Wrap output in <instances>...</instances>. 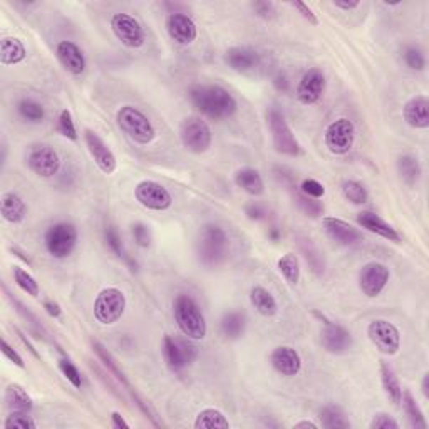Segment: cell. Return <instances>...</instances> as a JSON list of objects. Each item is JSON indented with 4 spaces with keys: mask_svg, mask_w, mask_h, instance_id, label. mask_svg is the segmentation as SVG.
<instances>
[{
    "mask_svg": "<svg viewBox=\"0 0 429 429\" xmlns=\"http://www.w3.org/2000/svg\"><path fill=\"white\" fill-rule=\"evenodd\" d=\"M46 248L49 252V255H53L54 259H67L72 252L76 250L77 245V230L72 223L61 222L54 223L53 226H49L46 231Z\"/></svg>",
    "mask_w": 429,
    "mask_h": 429,
    "instance_id": "ba28073f",
    "label": "cell"
},
{
    "mask_svg": "<svg viewBox=\"0 0 429 429\" xmlns=\"http://www.w3.org/2000/svg\"><path fill=\"white\" fill-rule=\"evenodd\" d=\"M325 86H327V81H325L324 72L317 69V67H312L300 79L297 89H295V96L304 106L315 104L324 96Z\"/></svg>",
    "mask_w": 429,
    "mask_h": 429,
    "instance_id": "9a60e30c",
    "label": "cell"
},
{
    "mask_svg": "<svg viewBox=\"0 0 429 429\" xmlns=\"http://www.w3.org/2000/svg\"><path fill=\"white\" fill-rule=\"evenodd\" d=\"M367 337L384 355H396L401 349V332L393 322L376 319L367 325Z\"/></svg>",
    "mask_w": 429,
    "mask_h": 429,
    "instance_id": "8fae6325",
    "label": "cell"
},
{
    "mask_svg": "<svg viewBox=\"0 0 429 429\" xmlns=\"http://www.w3.org/2000/svg\"><path fill=\"white\" fill-rule=\"evenodd\" d=\"M225 62L235 72L253 71L260 64V54L253 47L237 46L230 47L225 53Z\"/></svg>",
    "mask_w": 429,
    "mask_h": 429,
    "instance_id": "7402d4cb",
    "label": "cell"
},
{
    "mask_svg": "<svg viewBox=\"0 0 429 429\" xmlns=\"http://www.w3.org/2000/svg\"><path fill=\"white\" fill-rule=\"evenodd\" d=\"M191 104L214 121L229 119L237 113V100L218 84H198L190 89Z\"/></svg>",
    "mask_w": 429,
    "mask_h": 429,
    "instance_id": "6da1fadb",
    "label": "cell"
},
{
    "mask_svg": "<svg viewBox=\"0 0 429 429\" xmlns=\"http://www.w3.org/2000/svg\"><path fill=\"white\" fill-rule=\"evenodd\" d=\"M391 278V270L381 261H369L359 272V289L369 299H376L383 294Z\"/></svg>",
    "mask_w": 429,
    "mask_h": 429,
    "instance_id": "5bb4252c",
    "label": "cell"
},
{
    "mask_svg": "<svg viewBox=\"0 0 429 429\" xmlns=\"http://www.w3.org/2000/svg\"><path fill=\"white\" fill-rule=\"evenodd\" d=\"M401 402H402V406H404L406 414H407V418H409L411 426L416 428V429H426L428 423H426V419H424L421 407H419L418 402H416L413 394H411L409 391H402Z\"/></svg>",
    "mask_w": 429,
    "mask_h": 429,
    "instance_id": "8d00e7d4",
    "label": "cell"
},
{
    "mask_svg": "<svg viewBox=\"0 0 429 429\" xmlns=\"http://www.w3.org/2000/svg\"><path fill=\"white\" fill-rule=\"evenodd\" d=\"M4 399H6V406L11 413L29 414L34 407L31 396L20 384H8Z\"/></svg>",
    "mask_w": 429,
    "mask_h": 429,
    "instance_id": "4316f807",
    "label": "cell"
},
{
    "mask_svg": "<svg viewBox=\"0 0 429 429\" xmlns=\"http://www.w3.org/2000/svg\"><path fill=\"white\" fill-rule=\"evenodd\" d=\"M25 165L34 175L41 178H53L61 170V158L53 146L49 144H37L31 148Z\"/></svg>",
    "mask_w": 429,
    "mask_h": 429,
    "instance_id": "7c38bea8",
    "label": "cell"
},
{
    "mask_svg": "<svg viewBox=\"0 0 429 429\" xmlns=\"http://www.w3.org/2000/svg\"><path fill=\"white\" fill-rule=\"evenodd\" d=\"M270 364L275 369L278 374L294 377L297 376L302 369V359L295 349L289 346H278L270 354Z\"/></svg>",
    "mask_w": 429,
    "mask_h": 429,
    "instance_id": "44dd1931",
    "label": "cell"
},
{
    "mask_svg": "<svg viewBox=\"0 0 429 429\" xmlns=\"http://www.w3.org/2000/svg\"><path fill=\"white\" fill-rule=\"evenodd\" d=\"M397 173L407 186H414V184L421 179V173H423L418 158L411 156V154H402V156H399Z\"/></svg>",
    "mask_w": 429,
    "mask_h": 429,
    "instance_id": "d6a6232c",
    "label": "cell"
},
{
    "mask_svg": "<svg viewBox=\"0 0 429 429\" xmlns=\"http://www.w3.org/2000/svg\"><path fill=\"white\" fill-rule=\"evenodd\" d=\"M131 233L138 247L148 248L151 245V231H149L148 226L143 225V223H135L131 229Z\"/></svg>",
    "mask_w": 429,
    "mask_h": 429,
    "instance_id": "681fc988",
    "label": "cell"
},
{
    "mask_svg": "<svg viewBox=\"0 0 429 429\" xmlns=\"http://www.w3.org/2000/svg\"><path fill=\"white\" fill-rule=\"evenodd\" d=\"M128 307L126 295L116 287H107L97 294L94 300V319L101 325H113L121 320Z\"/></svg>",
    "mask_w": 429,
    "mask_h": 429,
    "instance_id": "8992f818",
    "label": "cell"
},
{
    "mask_svg": "<svg viewBox=\"0 0 429 429\" xmlns=\"http://www.w3.org/2000/svg\"><path fill=\"white\" fill-rule=\"evenodd\" d=\"M104 238H106L107 247L111 248V252H113L114 255L118 257V259H123L124 261H128V264H130L132 267V260L130 259V255L126 253V248H124V245H123V240H121V237H119L118 230H116L113 225H109L106 229Z\"/></svg>",
    "mask_w": 429,
    "mask_h": 429,
    "instance_id": "b9f144b4",
    "label": "cell"
},
{
    "mask_svg": "<svg viewBox=\"0 0 429 429\" xmlns=\"http://www.w3.org/2000/svg\"><path fill=\"white\" fill-rule=\"evenodd\" d=\"M84 141L97 168L106 175L114 173L116 168H118V160H116L114 153L111 151L109 146L104 143V139L93 130H84Z\"/></svg>",
    "mask_w": 429,
    "mask_h": 429,
    "instance_id": "2e32d148",
    "label": "cell"
},
{
    "mask_svg": "<svg viewBox=\"0 0 429 429\" xmlns=\"http://www.w3.org/2000/svg\"><path fill=\"white\" fill-rule=\"evenodd\" d=\"M173 315L184 337L191 341H201L207 337L208 327L203 312L195 299L186 294H179L173 302Z\"/></svg>",
    "mask_w": 429,
    "mask_h": 429,
    "instance_id": "3957f363",
    "label": "cell"
},
{
    "mask_svg": "<svg viewBox=\"0 0 429 429\" xmlns=\"http://www.w3.org/2000/svg\"><path fill=\"white\" fill-rule=\"evenodd\" d=\"M268 238L272 240V242H278V238H280V231L275 226H272V229L268 230Z\"/></svg>",
    "mask_w": 429,
    "mask_h": 429,
    "instance_id": "e7e4bbea",
    "label": "cell"
},
{
    "mask_svg": "<svg viewBox=\"0 0 429 429\" xmlns=\"http://www.w3.org/2000/svg\"><path fill=\"white\" fill-rule=\"evenodd\" d=\"M247 317L240 311H230L222 317L220 334L229 341H237L245 334Z\"/></svg>",
    "mask_w": 429,
    "mask_h": 429,
    "instance_id": "83f0119b",
    "label": "cell"
},
{
    "mask_svg": "<svg viewBox=\"0 0 429 429\" xmlns=\"http://www.w3.org/2000/svg\"><path fill=\"white\" fill-rule=\"evenodd\" d=\"M193 426L196 429H229L230 423L222 411L214 409V407H207V409L200 411Z\"/></svg>",
    "mask_w": 429,
    "mask_h": 429,
    "instance_id": "e575fe53",
    "label": "cell"
},
{
    "mask_svg": "<svg viewBox=\"0 0 429 429\" xmlns=\"http://www.w3.org/2000/svg\"><path fill=\"white\" fill-rule=\"evenodd\" d=\"M163 355H165L166 364L173 372H182L184 367H188L182 347L178 344V339L165 336L163 339Z\"/></svg>",
    "mask_w": 429,
    "mask_h": 429,
    "instance_id": "4dcf8cb0",
    "label": "cell"
},
{
    "mask_svg": "<svg viewBox=\"0 0 429 429\" xmlns=\"http://www.w3.org/2000/svg\"><path fill=\"white\" fill-rule=\"evenodd\" d=\"M322 223H324L325 233H327L334 242H337L339 245L353 247L362 242V231L355 229L350 223L341 220V218L325 217Z\"/></svg>",
    "mask_w": 429,
    "mask_h": 429,
    "instance_id": "d6986e66",
    "label": "cell"
},
{
    "mask_svg": "<svg viewBox=\"0 0 429 429\" xmlns=\"http://www.w3.org/2000/svg\"><path fill=\"white\" fill-rule=\"evenodd\" d=\"M17 332H19V337H20V339H22V342H24V344H25V346H27V349H29V350H31V353H32V355H34V358H37V359H39V354L36 353V349H34V346L31 344V342H29V341H27V339H25V336H24V334H22V332H20V330H17Z\"/></svg>",
    "mask_w": 429,
    "mask_h": 429,
    "instance_id": "6125c7cd",
    "label": "cell"
},
{
    "mask_svg": "<svg viewBox=\"0 0 429 429\" xmlns=\"http://www.w3.org/2000/svg\"><path fill=\"white\" fill-rule=\"evenodd\" d=\"M252 7L255 14L261 17V19H270V17L275 14V6L272 2H253Z\"/></svg>",
    "mask_w": 429,
    "mask_h": 429,
    "instance_id": "f5cc1de1",
    "label": "cell"
},
{
    "mask_svg": "<svg viewBox=\"0 0 429 429\" xmlns=\"http://www.w3.org/2000/svg\"><path fill=\"white\" fill-rule=\"evenodd\" d=\"M342 195L353 205H364L369 200L367 188L362 183L355 182V179H347V182L342 183Z\"/></svg>",
    "mask_w": 429,
    "mask_h": 429,
    "instance_id": "ab89813d",
    "label": "cell"
},
{
    "mask_svg": "<svg viewBox=\"0 0 429 429\" xmlns=\"http://www.w3.org/2000/svg\"><path fill=\"white\" fill-rule=\"evenodd\" d=\"M320 423L325 429H349L350 421L346 418L344 411L337 406H325L319 413Z\"/></svg>",
    "mask_w": 429,
    "mask_h": 429,
    "instance_id": "d590c367",
    "label": "cell"
},
{
    "mask_svg": "<svg viewBox=\"0 0 429 429\" xmlns=\"http://www.w3.org/2000/svg\"><path fill=\"white\" fill-rule=\"evenodd\" d=\"M292 6L297 8V11L300 12V15H302L304 19L308 20V24H312V25H317V24H319V19H317V15L314 14V12H312V8L308 7L307 4H304V2H294V4H292Z\"/></svg>",
    "mask_w": 429,
    "mask_h": 429,
    "instance_id": "11a10c76",
    "label": "cell"
},
{
    "mask_svg": "<svg viewBox=\"0 0 429 429\" xmlns=\"http://www.w3.org/2000/svg\"><path fill=\"white\" fill-rule=\"evenodd\" d=\"M371 429H399V423L393 418L391 414L386 413H377L372 421L369 423Z\"/></svg>",
    "mask_w": 429,
    "mask_h": 429,
    "instance_id": "f907efd6",
    "label": "cell"
},
{
    "mask_svg": "<svg viewBox=\"0 0 429 429\" xmlns=\"http://www.w3.org/2000/svg\"><path fill=\"white\" fill-rule=\"evenodd\" d=\"M402 57H404L406 66L409 67V69L424 71V67H426V57H424V53L419 47H407L404 54H402Z\"/></svg>",
    "mask_w": 429,
    "mask_h": 429,
    "instance_id": "ee69618b",
    "label": "cell"
},
{
    "mask_svg": "<svg viewBox=\"0 0 429 429\" xmlns=\"http://www.w3.org/2000/svg\"><path fill=\"white\" fill-rule=\"evenodd\" d=\"M59 369H61V372L64 374L69 383L74 386L76 389H81V386H83V379H81V372L79 369H77L74 364L71 362L69 359H61L59 360Z\"/></svg>",
    "mask_w": 429,
    "mask_h": 429,
    "instance_id": "7dc6e473",
    "label": "cell"
},
{
    "mask_svg": "<svg viewBox=\"0 0 429 429\" xmlns=\"http://www.w3.org/2000/svg\"><path fill=\"white\" fill-rule=\"evenodd\" d=\"M332 6L336 8H341V11H346V12H350L354 11V8H358L360 6V2H344V0H336V2H332Z\"/></svg>",
    "mask_w": 429,
    "mask_h": 429,
    "instance_id": "6f0895ef",
    "label": "cell"
},
{
    "mask_svg": "<svg viewBox=\"0 0 429 429\" xmlns=\"http://www.w3.org/2000/svg\"><path fill=\"white\" fill-rule=\"evenodd\" d=\"M229 237L220 225L207 223L200 230L198 242H196V257L205 267L213 268L222 265L229 257Z\"/></svg>",
    "mask_w": 429,
    "mask_h": 429,
    "instance_id": "7a4b0ae2",
    "label": "cell"
},
{
    "mask_svg": "<svg viewBox=\"0 0 429 429\" xmlns=\"http://www.w3.org/2000/svg\"><path fill=\"white\" fill-rule=\"evenodd\" d=\"M116 123L128 138L138 144H149L156 138V128L151 119L135 106H123L116 113Z\"/></svg>",
    "mask_w": 429,
    "mask_h": 429,
    "instance_id": "277c9868",
    "label": "cell"
},
{
    "mask_svg": "<svg viewBox=\"0 0 429 429\" xmlns=\"http://www.w3.org/2000/svg\"><path fill=\"white\" fill-rule=\"evenodd\" d=\"M325 148L336 156L347 154L354 148L355 143V126L350 119L339 118L325 128Z\"/></svg>",
    "mask_w": 429,
    "mask_h": 429,
    "instance_id": "30bf717a",
    "label": "cell"
},
{
    "mask_svg": "<svg viewBox=\"0 0 429 429\" xmlns=\"http://www.w3.org/2000/svg\"><path fill=\"white\" fill-rule=\"evenodd\" d=\"M294 200L297 203V207L300 212L311 218H317L324 213V205L320 201H317L314 198H308V196L304 195L300 190H294Z\"/></svg>",
    "mask_w": 429,
    "mask_h": 429,
    "instance_id": "60d3db41",
    "label": "cell"
},
{
    "mask_svg": "<svg viewBox=\"0 0 429 429\" xmlns=\"http://www.w3.org/2000/svg\"><path fill=\"white\" fill-rule=\"evenodd\" d=\"M235 184L252 196H260L265 191V183L261 175L253 168H243L235 173Z\"/></svg>",
    "mask_w": 429,
    "mask_h": 429,
    "instance_id": "f546056e",
    "label": "cell"
},
{
    "mask_svg": "<svg viewBox=\"0 0 429 429\" xmlns=\"http://www.w3.org/2000/svg\"><path fill=\"white\" fill-rule=\"evenodd\" d=\"M6 429H36L37 423L25 413H11L4 421Z\"/></svg>",
    "mask_w": 429,
    "mask_h": 429,
    "instance_id": "f6af8a7d",
    "label": "cell"
},
{
    "mask_svg": "<svg viewBox=\"0 0 429 429\" xmlns=\"http://www.w3.org/2000/svg\"><path fill=\"white\" fill-rule=\"evenodd\" d=\"M278 270L290 285H297L300 280V261L295 253H285L278 260Z\"/></svg>",
    "mask_w": 429,
    "mask_h": 429,
    "instance_id": "74e56055",
    "label": "cell"
},
{
    "mask_svg": "<svg viewBox=\"0 0 429 429\" xmlns=\"http://www.w3.org/2000/svg\"><path fill=\"white\" fill-rule=\"evenodd\" d=\"M421 388H423V394H424V397H429V374H424Z\"/></svg>",
    "mask_w": 429,
    "mask_h": 429,
    "instance_id": "be15d7a7",
    "label": "cell"
},
{
    "mask_svg": "<svg viewBox=\"0 0 429 429\" xmlns=\"http://www.w3.org/2000/svg\"><path fill=\"white\" fill-rule=\"evenodd\" d=\"M250 302L255 311L264 317H273L278 312V304L272 292L261 285H255L250 290Z\"/></svg>",
    "mask_w": 429,
    "mask_h": 429,
    "instance_id": "f1b7e54d",
    "label": "cell"
},
{
    "mask_svg": "<svg viewBox=\"0 0 429 429\" xmlns=\"http://www.w3.org/2000/svg\"><path fill=\"white\" fill-rule=\"evenodd\" d=\"M358 223L362 226V229L371 231V233L379 235V237L389 240V242L394 243L401 242V235L397 233L396 229H394L393 225H389L386 220H383L379 214L372 212H362L358 214Z\"/></svg>",
    "mask_w": 429,
    "mask_h": 429,
    "instance_id": "d4e9b609",
    "label": "cell"
},
{
    "mask_svg": "<svg viewBox=\"0 0 429 429\" xmlns=\"http://www.w3.org/2000/svg\"><path fill=\"white\" fill-rule=\"evenodd\" d=\"M267 121L275 151L285 154V156H297L300 153V144L294 132H292L290 126L287 124L284 113L278 111L277 107H270L267 111Z\"/></svg>",
    "mask_w": 429,
    "mask_h": 429,
    "instance_id": "52a82bcc",
    "label": "cell"
},
{
    "mask_svg": "<svg viewBox=\"0 0 429 429\" xmlns=\"http://www.w3.org/2000/svg\"><path fill=\"white\" fill-rule=\"evenodd\" d=\"M111 419H113V426L114 428H118V429H130V424L124 421V419L121 418V414L116 413V411H114L113 414H111Z\"/></svg>",
    "mask_w": 429,
    "mask_h": 429,
    "instance_id": "680465c9",
    "label": "cell"
},
{
    "mask_svg": "<svg viewBox=\"0 0 429 429\" xmlns=\"http://www.w3.org/2000/svg\"><path fill=\"white\" fill-rule=\"evenodd\" d=\"M111 31L119 42L128 49H141L146 44V32L138 19L124 12L111 17Z\"/></svg>",
    "mask_w": 429,
    "mask_h": 429,
    "instance_id": "9c48e42d",
    "label": "cell"
},
{
    "mask_svg": "<svg viewBox=\"0 0 429 429\" xmlns=\"http://www.w3.org/2000/svg\"><path fill=\"white\" fill-rule=\"evenodd\" d=\"M381 383H383L384 393H386V396H388L389 401H391L394 406L401 404L402 388H401V384H399L397 376L394 374L393 367L389 366L388 362H381Z\"/></svg>",
    "mask_w": 429,
    "mask_h": 429,
    "instance_id": "1f68e13d",
    "label": "cell"
},
{
    "mask_svg": "<svg viewBox=\"0 0 429 429\" xmlns=\"http://www.w3.org/2000/svg\"><path fill=\"white\" fill-rule=\"evenodd\" d=\"M245 214L250 220H255V222H260V220H265L267 218V208L264 207V205L260 203H250L247 205L245 207Z\"/></svg>",
    "mask_w": 429,
    "mask_h": 429,
    "instance_id": "816d5d0a",
    "label": "cell"
},
{
    "mask_svg": "<svg viewBox=\"0 0 429 429\" xmlns=\"http://www.w3.org/2000/svg\"><path fill=\"white\" fill-rule=\"evenodd\" d=\"M0 213H2V218L7 223L19 225L27 217L29 208L25 201L15 191H6L2 198H0Z\"/></svg>",
    "mask_w": 429,
    "mask_h": 429,
    "instance_id": "cb8c5ba5",
    "label": "cell"
},
{
    "mask_svg": "<svg viewBox=\"0 0 429 429\" xmlns=\"http://www.w3.org/2000/svg\"><path fill=\"white\" fill-rule=\"evenodd\" d=\"M59 132L64 136V138L76 141L77 139V130L74 119H72V114L69 109H62L61 114H59Z\"/></svg>",
    "mask_w": 429,
    "mask_h": 429,
    "instance_id": "bcb514c9",
    "label": "cell"
},
{
    "mask_svg": "<svg viewBox=\"0 0 429 429\" xmlns=\"http://www.w3.org/2000/svg\"><path fill=\"white\" fill-rule=\"evenodd\" d=\"M320 344L330 354H346L354 344L353 334L339 324L327 322L320 332Z\"/></svg>",
    "mask_w": 429,
    "mask_h": 429,
    "instance_id": "ac0fdd59",
    "label": "cell"
},
{
    "mask_svg": "<svg viewBox=\"0 0 429 429\" xmlns=\"http://www.w3.org/2000/svg\"><path fill=\"white\" fill-rule=\"evenodd\" d=\"M299 248L300 252L304 253V259H306L312 272H314L315 275H322V273L325 272V260L319 248L314 245V242L307 237H300Z\"/></svg>",
    "mask_w": 429,
    "mask_h": 429,
    "instance_id": "836d02e7",
    "label": "cell"
},
{
    "mask_svg": "<svg viewBox=\"0 0 429 429\" xmlns=\"http://www.w3.org/2000/svg\"><path fill=\"white\" fill-rule=\"evenodd\" d=\"M179 139L184 149L193 154L207 153L213 143L212 128L200 116H188L179 126Z\"/></svg>",
    "mask_w": 429,
    "mask_h": 429,
    "instance_id": "5b68a950",
    "label": "cell"
},
{
    "mask_svg": "<svg viewBox=\"0 0 429 429\" xmlns=\"http://www.w3.org/2000/svg\"><path fill=\"white\" fill-rule=\"evenodd\" d=\"M302 428H306V429H319V426H317V424L312 423V421H299V423L294 424V429H302Z\"/></svg>",
    "mask_w": 429,
    "mask_h": 429,
    "instance_id": "91938a15",
    "label": "cell"
},
{
    "mask_svg": "<svg viewBox=\"0 0 429 429\" xmlns=\"http://www.w3.org/2000/svg\"><path fill=\"white\" fill-rule=\"evenodd\" d=\"M135 198L141 207L153 212H166L173 205V196L165 186L151 179H143L136 184Z\"/></svg>",
    "mask_w": 429,
    "mask_h": 429,
    "instance_id": "4fadbf2b",
    "label": "cell"
},
{
    "mask_svg": "<svg viewBox=\"0 0 429 429\" xmlns=\"http://www.w3.org/2000/svg\"><path fill=\"white\" fill-rule=\"evenodd\" d=\"M299 190L302 191L306 196H308V198H314V200H320L322 196L325 195L324 184L317 182V179H312V178L304 179Z\"/></svg>",
    "mask_w": 429,
    "mask_h": 429,
    "instance_id": "c3c4849f",
    "label": "cell"
},
{
    "mask_svg": "<svg viewBox=\"0 0 429 429\" xmlns=\"http://www.w3.org/2000/svg\"><path fill=\"white\" fill-rule=\"evenodd\" d=\"M14 280L15 284L22 289L25 294L31 295V297H37L39 294H41V287L36 282V278H34L31 273L27 272V270L20 268V267H14Z\"/></svg>",
    "mask_w": 429,
    "mask_h": 429,
    "instance_id": "7bdbcfd3",
    "label": "cell"
},
{
    "mask_svg": "<svg viewBox=\"0 0 429 429\" xmlns=\"http://www.w3.org/2000/svg\"><path fill=\"white\" fill-rule=\"evenodd\" d=\"M27 49L24 42L17 37H4L0 41V62L4 66H15L25 61Z\"/></svg>",
    "mask_w": 429,
    "mask_h": 429,
    "instance_id": "484cf974",
    "label": "cell"
},
{
    "mask_svg": "<svg viewBox=\"0 0 429 429\" xmlns=\"http://www.w3.org/2000/svg\"><path fill=\"white\" fill-rule=\"evenodd\" d=\"M273 83H275V86H277L278 89H284V91L287 89V86H289V83H287V77H285V76H282V74H280V76H277Z\"/></svg>",
    "mask_w": 429,
    "mask_h": 429,
    "instance_id": "94428289",
    "label": "cell"
},
{
    "mask_svg": "<svg viewBox=\"0 0 429 429\" xmlns=\"http://www.w3.org/2000/svg\"><path fill=\"white\" fill-rule=\"evenodd\" d=\"M166 32L179 46H190L198 37V27L184 12H171L166 17Z\"/></svg>",
    "mask_w": 429,
    "mask_h": 429,
    "instance_id": "e0dca14e",
    "label": "cell"
},
{
    "mask_svg": "<svg viewBox=\"0 0 429 429\" xmlns=\"http://www.w3.org/2000/svg\"><path fill=\"white\" fill-rule=\"evenodd\" d=\"M59 62L72 76H81L86 71V55L79 46L72 41H61L55 46Z\"/></svg>",
    "mask_w": 429,
    "mask_h": 429,
    "instance_id": "ffe728a7",
    "label": "cell"
},
{
    "mask_svg": "<svg viewBox=\"0 0 429 429\" xmlns=\"http://www.w3.org/2000/svg\"><path fill=\"white\" fill-rule=\"evenodd\" d=\"M17 111H19L20 118L25 119L27 123H32V124L42 123L46 118L44 106H42L41 102H37L34 100L19 101V104H17Z\"/></svg>",
    "mask_w": 429,
    "mask_h": 429,
    "instance_id": "f35d334b",
    "label": "cell"
},
{
    "mask_svg": "<svg viewBox=\"0 0 429 429\" xmlns=\"http://www.w3.org/2000/svg\"><path fill=\"white\" fill-rule=\"evenodd\" d=\"M44 308L47 314H49L50 317H54V319H59L62 314L61 306H59L57 302H54V300H44Z\"/></svg>",
    "mask_w": 429,
    "mask_h": 429,
    "instance_id": "9f6ffc18",
    "label": "cell"
},
{
    "mask_svg": "<svg viewBox=\"0 0 429 429\" xmlns=\"http://www.w3.org/2000/svg\"><path fill=\"white\" fill-rule=\"evenodd\" d=\"M2 354L6 355V358H7L8 360H11V362H14L17 367H20V369H24V367H25L24 359L20 358L19 354H17V350L12 349L11 344H8L6 339H2Z\"/></svg>",
    "mask_w": 429,
    "mask_h": 429,
    "instance_id": "db71d44e",
    "label": "cell"
},
{
    "mask_svg": "<svg viewBox=\"0 0 429 429\" xmlns=\"http://www.w3.org/2000/svg\"><path fill=\"white\" fill-rule=\"evenodd\" d=\"M404 121L414 130L429 128V100L426 96H414L402 107Z\"/></svg>",
    "mask_w": 429,
    "mask_h": 429,
    "instance_id": "603a6c76",
    "label": "cell"
}]
</instances>
